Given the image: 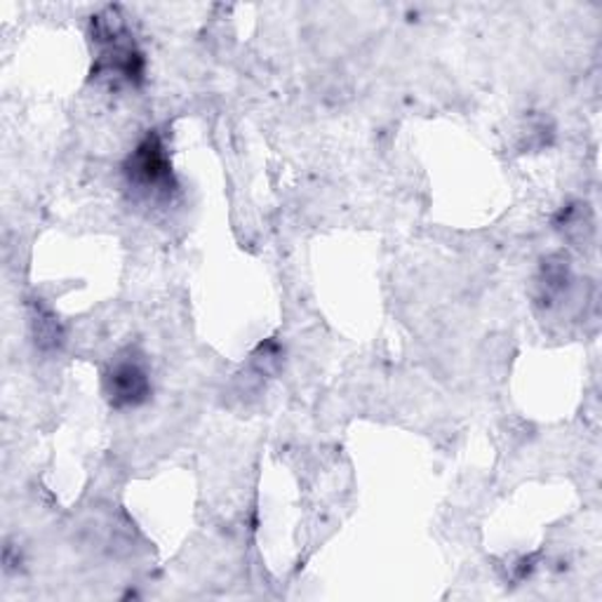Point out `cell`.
I'll return each instance as SVG.
<instances>
[{"instance_id":"1","label":"cell","mask_w":602,"mask_h":602,"mask_svg":"<svg viewBox=\"0 0 602 602\" xmlns=\"http://www.w3.org/2000/svg\"><path fill=\"white\" fill-rule=\"evenodd\" d=\"M130 179L144 189H160L170 179V162L158 137H146L130 160Z\"/></svg>"},{"instance_id":"2","label":"cell","mask_w":602,"mask_h":602,"mask_svg":"<svg viewBox=\"0 0 602 602\" xmlns=\"http://www.w3.org/2000/svg\"><path fill=\"white\" fill-rule=\"evenodd\" d=\"M149 393V377L135 360H120L108 374V395L116 405H137Z\"/></svg>"}]
</instances>
